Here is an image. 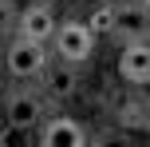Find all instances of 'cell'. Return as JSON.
<instances>
[{
  "label": "cell",
  "mask_w": 150,
  "mask_h": 147,
  "mask_svg": "<svg viewBox=\"0 0 150 147\" xmlns=\"http://www.w3.org/2000/svg\"><path fill=\"white\" fill-rule=\"evenodd\" d=\"M146 28H150L146 0H127V4H115L111 8V32H107V36L130 44V40H146Z\"/></svg>",
  "instance_id": "obj_3"
},
{
  "label": "cell",
  "mask_w": 150,
  "mask_h": 147,
  "mask_svg": "<svg viewBox=\"0 0 150 147\" xmlns=\"http://www.w3.org/2000/svg\"><path fill=\"white\" fill-rule=\"evenodd\" d=\"M83 24H87L95 36H99V32H111V4H99V8H95V12H91Z\"/></svg>",
  "instance_id": "obj_13"
},
{
  "label": "cell",
  "mask_w": 150,
  "mask_h": 147,
  "mask_svg": "<svg viewBox=\"0 0 150 147\" xmlns=\"http://www.w3.org/2000/svg\"><path fill=\"white\" fill-rule=\"evenodd\" d=\"M0 147H32V131L28 127H0Z\"/></svg>",
  "instance_id": "obj_11"
},
{
  "label": "cell",
  "mask_w": 150,
  "mask_h": 147,
  "mask_svg": "<svg viewBox=\"0 0 150 147\" xmlns=\"http://www.w3.org/2000/svg\"><path fill=\"white\" fill-rule=\"evenodd\" d=\"M55 12L47 4H28V8H20V16H16V36H24V40H36V44H47L52 40V32H55Z\"/></svg>",
  "instance_id": "obj_7"
},
{
  "label": "cell",
  "mask_w": 150,
  "mask_h": 147,
  "mask_svg": "<svg viewBox=\"0 0 150 147\" xmlns=\"http://www.w3.org/2000/svg\"><path fill=\"white\" fill-rule=\"evenodd\" d=\"M119 80L130 84L134 92H142L150 84V44L146 40H130L119 52Z\"/></svg>",
  "instance_id": "obj_5"
},
{
  "label": "cell",
  "mask_w": 150,
  "mask_h": 147,
  "mask_svg": "<svg viewBox=\"0 0 150 147\" xmlns=\"http://www.w3.org/2000/svg\"><path fill=\"white\" fill-rule=\"evenodd\" d=\"M0 127H4V119H0Z\"/></svg>",
  "instance_id": "obj_16"
},
{
  "label": "cell",
  "mask_w": 150,
  "mask_h": 147,
  "mask_svg": "<svg viewBox=\"0 0 150 147\" xmlns=\"http://www.w3.org/2000/svg\"><path fill=\"white\" fill-rule=\"evenodd\" d=\"M47 44L55 48V56H59L63 64H83L95 52V32L83 20H63V24H55V32H52Z\"/></svg>",
  "instance_id": "obj_2"
},
{
  "label": "cell",
  "mask_w": 150,
  "mask_h": 147,
  "mask_svg": "<svg viewBox=\"0 0 150 147\" xmlns=\"http://www.w3.org/2000/svg\"><path fill=\"white\" fill-rule=\"evenodd\" d=\"M91 147H138V139L130 131H122V127H115V131H103Z\"/></svg>",
  "instance_id": "obj_10"
},
{
  "label": "cell",
  "mask_w": 150,
  "mask_h": 147,
  "mask_svg": "<svg viewBox=\"0 0 150 147\" xmlns=\"http://www.w3.org/2000/svg\"><path fill=\"white\" fill-rule=\"evenodd\" d=\"M146 100L142 95H127V100L119 103V127L122 131H130V127H138V131H146Z\"/></svg>",
  "instance_id": "obj_9"
},
{
  "label": "cell",
  "mask_w": 150,
  "mask_h": 147,
  "mask_svg": "<svg viewBox=\"0 0 150 147\" xmlns=\"http://www.w3.org/2000/svg\"><path fill=\"white\" fill-rule=\"evenodd\" d=\"M4 123L8 127H40L44 119V100H40L32 87H16V92H4Z\"/></svg>",
  "instance_id": "obj_4"
},
{
  "label": "cell",
  "mask_w": 150,
  "mask_h": 147,
  "mask_svg": "<svg viewBox=\"0 0 150 147\" xmlns=\"http://www.w3.org/2000/svg\"><path fill=\"white\" fill-rule=\"evenodd\" d=\"M44 92L47 100H71L75 92H79V64H47L44 68Z\"/></svg>",
  "instance_id": "obj_8"
},
{
  "label": "cell",
  "mask_w": 150,
  "mask_h": 147,
  "mask_svg": "<svg viewBox=\"0 0 150 147\" xmlns=\"http://www.w3.org/2000/svg\"><path fill=\"white\" fill-rule=\"evenodd\" d=\"M16 16H20V4L16 0H0V36L16 32Z\"/></svg>",
  "instance_id": "obj_12"
},
{
  "label": "cell",
  "mask_w": 150,
  "mask_h": 147,
  "mask_svg": "<svg viewBox=\"0 0 150 147\" xmlns=\"http://www.w3.org/2000/svg\"><path fill=\"white\" fill-rule=\"evenodd\" d=\"M40 123V147H87V127L75 115H52Z\"/></svg>",
  "instance_id": "obj_6"
},
{
  "label": "cell",
  "mask_w": 150,
  "mask_h": 147,
  "mask_svg": "<svg viewBox=\"0 0 150 147\" xmlns=\"http://www.w3.org/2000/svg\"><path fill=\"white\" fill-rule=\"evenodd\" d=\"M0 95H4V72H0Z\"/></svg>",
  "instance_id": "obj_15"
},
{
  "label": "cell",
  "mask_w": 150,
  "mask_h": 147,
  "mask_svg": "<svg viewBox=\"0 0 150 147\" xmlns=\"http://www.w3.org/2000/svg\"><path fill=\"white\" fill-rule=\"evenodd\" d=\"M103 4H111V8H115V4H127V0H103Z\"/></svg>",
  "instance_id": "obj_14"
},
{
  "label": "cell",
  "mask_w": 150,
  "mask_h": 147,
  "mask_svg": "<svg viewBox=\"0 0 150 147\" xmlns=\"http://www.w3.org/2000/svg\"><path fill=\"white\" fill-rule=\"evenodd\" d=\"M52 64V52L47 44H36V40H24V36H12L4 48V72L20 84H32V80L44 76V68Z\"/></svg>",
  "instance_id": "obj_1"
}]
</instances>
